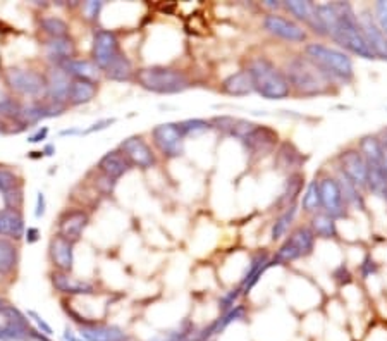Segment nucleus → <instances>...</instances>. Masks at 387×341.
<instances>
[{
	"instance_id": "9d476101",
	"label": "nucleus",
	"mask_w": 387,
	"mask_h": 341,
	"mask_svg": "<svg viewBox=\"0 0 387 341\" xmlns=\"http://www.w3.org/2000/svg\"><path fill=\"white\" fill-rule=\"evenodd\" d=\"M264 28L271 35L280 38V40L291 41V44H303L308 38V33L305 32V28L301 25H298L293 19H287L276 13L267 14L264 18Z\"/></svg>"
},
{
	"instance_id": "603ef678",
	"label": "nucleus",
	"mask_w": 387,
	"mask_h": 341,
	"mask_svg": "<svg viewBox=\"0 0 387 341\" xmlns=\"http://www.w3.org/2000/svg\"><path fill=\"white\" fill-rule=\"evenodd\" d=\"M360 272H362L363 279H369L372 274H375V272H377V264L372 260L370 255H367L365 259H363L362 265H360Z\"/></svg>"
},
{
	"instance_id": "37998d69",
	"label": "nucleus",
	"mask_w": 387,
	"mask_h": 341,
	"mask_svg": "<svg viewBox=\"0 0 387 341\" xmlns=\"http://www.w3.org/2000/svg\"><path fill=\"white\" fill-rule=\"evenodd\" d=\"M179 128H181V133H183L184 138H189V136H200L203 135V133L210 131L212 130V124L210 121H205V119H186V121H181L179 123Z\"/></svg>"
},
{
	"instance_id": "f03ea898",
	"label": "nucleus",
	"mask_w": 387,
	"mask_h": 341,
	"mask_svg": "<svg viewBox=\"0 0 387 341\" xmlns=\"http://www.w3.org/2000/svg\"><path fill=\"white\" fill-rule=\"evenodd\" d=\"M287 83L291 86V92L301 95V97H320L329 95L334 83L327 78L306 55H296L287 60L286 69Z\"/></svg>"
},
{
	"instance_id": "680f3d73",
	"label": "nucleus",
	"mask_w": 387,
	"mask_h": 341,
	"mask_svg": "<svg viewBox=\"0 0 387 341\" xmlns=\"http://www.w3.org/2000/svg\"><path fill=\"white\" fill-rule=\"evenodd\" d=\"M264 7L276 11V9H279V7H283V2H274V0H265Z\"/></svg>"
},
{
	"instance_id": "9b49d317",
	"label": "nucleus",
	"mask_w": 387,
	"mask_h": 341,
	"mask_svg": "<svg viewBox=\"0 0 387 341\" xmlns=\"http://www.w3.org/2000/svg\"><path fill=\"white\" fill-rule=\"evenodd\" d=\"M119 150L128 159L129 164L140 169H150L157 164L154 150L142 136H128L119 143Z\"/></svg>"
},
{
	"instance_id": "4468645a",
	"label": "nucleus",
	"mask_w": 387,
	"mask_h": 341,
	"mask_svg": "<svg viewBox=\"0 0 387 341\" xmlns=\"http://www.w3.org/2000/svg\"><path fill=\"white\" fill-rule=\"evenodd\" d=\"M356 16H358V25L360 28H362V33L363 36H365L367 44H369L372 52H374L375 59L387 60V36L382 33V29L379 28L372 11L365 9L360 14H356Z\"/></svg>"
},
{
	"instance_id": "49530a36",
	"label": "nucleus",
	"mask_w": 387,
	"mask_h": 341,
	"mask_svg": "<svg viewBox=\"0 0 387 341\" xmlns=\"http://www.w3.org/2000/svg\"><path fill=\"white\" fill-rule=\"evenodd\" d=\"M240 297H241L240 286L234 288V290H229L226 295H222L221 300H219V309H221V314H226V312H229L231 309H234V307L238 305Z\"/></svg>"
},
{
	"instance_id": "f3484780",
	"label": "nucleus",
	"mask_w": 387,
	"mask_h": 341,
	"mask_svg": "<svg viewBox=\"0 0 387 341\" xmlns=\"http://www.w3.org/2000/svg\"><path fill=\"white\" fill-rule=\"evenodd\" d=\"M90 218L81 208H73V210H66L59 219V236L66 238V240L76 241L81 238L83 231L88 226Z\"/></svg>"
},
{
	"instance_id": "2eb2a0df",
	"label": "nucleus",
	"mask_w": 387,
	"mask_h": 341,
	"mask_svg": "<svg viewBox=\"0 0 387 341\" xmlns=\"http://www.w3.org/2000/svg\"><path fill=\"white\" fill-rule=\"evenodd\" d=\"M337 162H339L341 174L344 178H348L360 189L367 188V162L358 149H348L341 152Z\"/></svg>"
},
{
	"instance_id": "69168bd1",
	"label": "nucleus",
	"mask_w": 387,
	"mask_h": 341,
	"mask_svg": "<svg viewBox=\"0 0 387 341\" xmlns=\"http://www.w3.org/2000/svg\"><path fill=\"white\" fill-rule=\"evenodd\" d=\"M386 202H387V195H386Z\"/></svg>"
},
{
	"instance_id": "6ab92c4d",
	"label": "nucleus",
	"mask_w": 387,
	"mask_h": 341,
	"mask_svg": "<svg viewBox=\"0 0 387 341\" xmlns=\"http://www.w3.org/2000/svg\"><path fill=\"white\" fill-rule=\"evenodd\" d=\"M246 317V309L245 305H236L234 309H231L229 312L221 314V317H217L214 322L207 326V328L200 329L196 331L195 338L193 341H212V338H215L217 335H221L222 331H226L233 322L243 321Z\"/></svg>"
},
{
	"instance_id": "338daca9",
	"label": "nucleus",
	"mask_w": 387,
	"mask_h": 341,
	"mask_svg": "<svg viewBox=\"0 0 387 341\" xmlns=\"http://www.w3.org/2000/svg\"><path fill=\"white\" fill-rule=\"evenodd\" d=\"M62 341H64V340H62Z\"/></svg>"
},
{
	"instance_id": "0eeeda50",
	"label": "nucleus",
	"mask_w": 387,
	"mask_h": 341,
	"mask_svg": "<svg viewBox=\"0 0 387 341\" xmlns=\"http://www.w3.org/2000/svg\"><path fill=\"white\" fill-rule=\"evenodd\" d=\"M6 85L14 93L29 97L38 100V97L47 92V78L35 69H25V67H11L6 71Z\"/></svg>"
},
{
	"instance_id": "bf43d9fd",
	"label": "nucleus",
	"mask_w": 387,
	"mask_h": 341,
	"mask_svg": "<svg viewBox=\"0 0 387 341\" xmlns=\"http://www.w3.org/2000/svg\"><path fill=\"white\" fill-rule=\"evenodd\" d=\"M60 136H79L81 135V130L79 128H67V130H62L59 133Z\"/></svg>"
},
{
	"instance_id": "a18cd8bd",
	"label": "nucleus",
	"mask_w": 387,
	"mask_h": 341,
	"mask_svg": "<svg viewBox=\"0 0 387 341\" xmlns=\"http://www.w3.org/2000/svg\"><path fill=\"white\" fill-rule=\"evenodd\" d=\"M21 187L19 183V178L14 170L7 169V168H0V193H7L9 189Z\"/></svg>"
},
{
	"instance_id": "6e6552de",
	"label": "nucleus",
	"mask_w": 387,
	"mask_h": 341,
	"mask_svg": "<svg viewBox=\"0 0 387 341\" xmlns=\"http://www.w3.org/2000/svg\"><path fill=\"white\" fill-rule=\"evenodd\" d=\"M151 140L165 159H177L183 155L186 138L181 133L179 123L157 124L151 130Z\"/></svg>"
},
{
	"instance_id": "4d7b16f0",
	"label": "nucleus",
	"mask_w": 387,
	"mask_h": 341,
	"mask_svg": "<svg viewBox=\"0 0 387 341\" xmlns=\"http://www.w3.org/2000/svg\"><path fill=\"white\" fill-rule=\"evenodd\" d=\"M25 234H26V241H28V243H36V241L40 240V229L35 226L28 227V229L25 231Z\"/></svg>"
},
{
	"instance_id": "1a4fd4ad",
	"label": "nucleus",
	"mask_w": 387,
	"mask_h": 341,
	"mask_svg": "<svg viewBox=\"0 0 387 341\" xmlns=\"http://www.w3.org/2000/svg\"><path fill=\"white\" fill-rule=\"evenodd\" d=\"M121 54L123 52H121L119 40H117V35L112 29H98V32H95L92 57L98 69H107Z\"/></svg>"
},
{
	"instance_id": "e2e57ef3",
	"label": "nucleus",
	"mask_w": 387,
	"mask_h": 341,
	"mask_svg": "<svg viewBox=\"0 0 387 341\" xmlns=\"http://www.w3.org/2000/svg\"><path fill=\"white\" fill-rule=\"evenodd\" d=\"M7 305V302H4V300H0V314H2V310H4V307Z\"/></svg>"
},
{
	"instance_id": "5701e85b",
	"label": "nucleus",
	"mask_w": 387,
	"mask_h": 341,
	"mask_svg": "<svg viewBox=\"0 0 387 341\" xmlns=\"http://www.w3.org/2000/svg\"><path fill=\"white\" fill-rule=\"evenodd\" d=\"M133 166L129 164V161L123 155V152L119 149L107 152L104 157L98 161V170H100L104 176L111 178V180L117 181L119 178H123L124 174L131 169Z\"/></svg>"
},
{
	"instance_id": "f704fd0d",
	"label": "nucleus",
	"mask_w": 387,
	"mask_h": 341,
	"mask_svg": "<svg viewBox=\"0 0 387 341\" xmlns=\"http://www.w3.org/2000/svg\"><path fill=\"white\" fill-rule=\"evenodd\" d=\"M19 262V248L9 238L0 236V276L11 274Z\"/></svg>"
},
{
	"instance_id": "412c9836",
	"label": "nucleus",
	"mask_w": 387,
	"mask_h": 341,
	"mask_svg": "<svg viewBox=\"0 0 387 341\" xmlns=\"http://www.w3.org/2000/svg\"><path fill=\"white\" fill-rule=\"evenodd\" d=\"M78 335L85 341H129L128 333L114 324H93L79 326Z\"/></svg>"
},
{
	"instance_id": "a878e982",
	"label": "nucleus",
	"mask_w": 387,
	"mask_h": 341,
	"mask_svg": "<svg viewBox=\"0 0 387 341\" xmlns=\"http://www.w3.org/2000/svg\"><path fill=\"white\" fill-rule=\"evenodd\" d=\"M212 128H217L226 135L234 136V138L243 140L253 128L257 126L255 123L248 119H241V117H233V116H217L210 121Z\"/></svg>"
},
{
	"instance_id": "20e7f679",
	"label": "nucleus",
	"mask_w": 387,
	"mask_h": 341,
	"mask_svg": "<svg viewBox=\"0 0 387 341\" xmlns=\"http://www.w3.org/2000/svg\"><path fill=\"white\" fill-rule=\"evenodd\" d=\"M305 55L331 79L334 85L336 83H350L355 78L353 60L344 51L313 41L305 47Z\"/></svg>"
},
{
	"instance_id": "b1692460",
	"label": "nucleus",
	"mask_w": 387,
	"mask_h": 341,
	"mask_svg": "<svg viewBox=\"0 0 387 341\" xmlns=\"http://www.w3.org/2000/svg\"><path fill=\"white\" fill-rule=\"evenodd\" d=\"M62 67V71L69 78L73 79H86V81L97 83L98 78H100L102 71L98 69L97 64L93 60L88 59H69L64 60L62 64H59Z\"/></svg>"
},
{
	"instance_id": "ddd939ff",
	"label": "nucleus",
	"mask_w": 387,
	"mask_h": 341,
	"mask_svg": "<svg viewBox=\"0 0 387 341\" xmlns=\"http://www.w3.org/2000/svg\"><path fill=\"white\" fill-rule=\"evenodd\" d=\"M318 189H320V210L334 219L344 218L348 207L336 178H322L318 181Z\"/></svg>"
},
{
	"instance_id": "58836bf2",
	"label": "nucleus",
	"mask_w": 387,
	"mask_h": 341,
	"mask_svg": "<svg viewBox=\"0 0 387 341\" xmlns=\"http://www.w3.org/2000/svg\"><path fill=\"white\" fill-rule=\"evenodd\" d=\"M301 154H299L290 142H284L283 145H280L279 152H277V164L280 166V169H298L299 166H301Z\"/></svg>"
},
{
	"instance_id": "cd10ccee",
	"label": "nucleus",
	"mask_w": 387,
	"mask_h": 341,
	"mask_svg": "<svg viewBox=\"0 0 387 341\" xmlns=\"http://www.w3.org/2000/svg\"><path fill=\"white\" fill-rule=\"evenodd\" d=\"M25 219L21 212L14 208H2L0 210V236L19 240L25 234Z\"/></svg>"
},
{
	"instance_id": "de8ad7c7",
	"label": "nucleus",
	"mask_w": 387,
	"mask_h": 341,
	"mask_svg": "<svg viewBox=\"0 0 387 341\" xmlns=\"http://www.w3.org/2000/svg\"><path fill=\"white\" fill-rule=\"evenodd\" d=\"M374 18L377 21L379 28L387 36V0H379L374 6Z\"/></svg>"
},
{
	"instance_id": "bb28decb",
	"label": "nucleus",
	"mask_w": 387,
	"mask_h": 341,
	"mask_svg": "<svg viewBox=\"0 0 387 341\" xmlns=\"http://www.w3.org/2000/svg\"><path fill=\"white\" fill-rule=\"evenodd\" d=\"M52 284L57 291L66 295H93L95 286L92 283L76 279L67 272H54L52 274Z\"/></svg>"
},
{
	"instance_id": "2f4dec72",
	"label": "nucleus",
	"mask_w": 387,
	"mask_h": 341,
	"mask_svg": "<svg viewBox=\"0 0 387 341\" xmlns=\"http://www.w3.org/2000/svg\"><path fill=\"white\" fill-rule=\"evenodd\" d=\"M48 116V104L41 100H32L28 104H21L19 111V124L21 126H33V124L41 123Z\"/></svg>"
},
{
	"instance_id": "dca6fc26",
	"label": "nucleus",
	"mask_w": 387,
	"mask_h": 341,
	"mask_svg": "<svg viewBox=\"0 0 387 341\" xmlns=\"http://www.w3.org/2000/svg\"><path fill=\"white\" fill-rule=\"evenodd\" d=\"M283 7L290 14H293L294 19L301 21L306 28L312 29L313 33L320 36H327L324 25H322L320 18H318L317 4L308 2V0H286L283 2Z\"/></svg>"
},
{
	"instance_id": "4c0bfd02",
	"label": "nucleus",
	"mask_w": 387,
	"mask_h": 341,
	"mask_svg": "<svg viewBox=\"0 0 387 341\" xmlns=\"http://www.w3.org/2000/svg\"><path fill=\"white\" fill-rule=\"evenodd\" d=\"M196 335L195 324L191 321H183L177 328L169 329V331L162 333V335L154 336L150 341H193Z\"/></svg>"
},
{
	"instance_id": "ea45409f",
	"label": "nucleus",
	"mask_w": 387,
	"mask_h": 341,
	"mask_svg": "<svg viewBox=\"0 0 387 341\" xmlns=\"http://www.w3.org/2000/svg\"><path fill=\"white\" fill-rule=\"evenodd\" d=\"M296 214H298V206H296V203L284 208L283 214L276 219L274 226H272V240L277 241V240H280L283 236H286L291 225H293Z\"/></svg>"
},
{
	"instance_id": "c85d7f7f",
	"label": "nucleus",
	"mask_w": 387,
	"mask_h": 341,
	"mask_svg": "<svg viewBox=\"0 0 387 341\" xmlns=\"http://www.w3.org/2000/svg\"><path fill=\"white\" fill-rule=\"evenodd\" d=\"M222 92L226 95H231V97H246V95L253 93V83L252 78H250L248 71L240 69L236 73L229 74L222 81Z\"/></svg>"
},
{
	"instance_id": "7ed1b4c3",
	"label": "nucleus",
	"mask_w": 387,
	"mask_h": 341,
	"mask_svg": "<svg viewBox=\"0 0 387 341\" xmlns=\"http://www.w3.org/2000/svg\"><path fill=\"white\" fill-rule=\"evenodd\" d=\"M246 71L252 78L253 90L267 100H284L291 95V86L287 83L286 74L269 57H253Z\"/></svg>"
},
{
	"instance_id": "393cba45",
	"label": "nucleus",
	"mask_w": 387,
	"mask_h": 341,
	"mask_svg": "<svg viewBox=\"0 0 387 341\" xmlns=\"http://www.w3.org/2000/svg\"><path fill=\"white\" fill-rule=\"evenodd\" d=\"M45 54H47V59L54 62V66H59L64 60L74 59L76 45L69 36L48 38L45 41Z\"/></svg>"
},
{
	"instance_id": "f257e3e1",
	"label": "nucleus",
	"mask_w": 387,
	"mask_h": 341,
	"mask_svg": "<svg viewBox=\"0 0 387 341\" xmlns=\"http://www.w3.org/2000/svg\"><path fill=\"white\" fill-rule=\"evenodd\" d=\"M336 7L337 19L334 22L332 29L329 32V36L332 38L334 44L339 45L350 54L362 57V59L374 60L375 55L372 48L367 44L365 36H363L362 28L358 25V16H356L355 9L350 2H334Z\"/></svg>"
},
{
	"instance_id": "aec40b11",
	"label": "nucleus",
	"mask_w": 387,
	"mask_h": 341,
	"mask_svg": "<svg viewBox=\"0 0 387 341\" xmlns=\"http://www.w3.org/2000/svg\"><path fill=\"white\" fill-rule=\"evenodd\" d=\"M48 257L60 272H71L74 267V243L55 234L48 243Z\"/></svg>"
},
{
	"instance_id": "c756f323",
	"label": "nucleus",
	"mask_w": 387,
	"mask_h": 341,
	"mask_svg": "<svg viewBox=\"0 0 387 341\" xmlns=\"http://www.w3.org/2000/svg\"><path fill=\"white\" fill-rule=\"evenodd\" d=\"M97 95V83L86 81V79H73L69 88V97L67 102L74 107L78 105H86L93 100Z\"/></svg>"
},
{
	"instance_id": "5fc2aeb1",
	"label": "nucleus",
	"mask_w": 387,
	"mask_h": 341,
	"mask_svg": "<svg viewBox=\"0 0 387 341\" xmlns=\"http://www.w3.org/2000/svg\"><path fill=\"white\" fill-rule=\"evenodd\" d=\"M45 212H47V199H45V193L43 192H38L36 193L35 218L36 219H41L45 215Z\"/></svg>"
},
{
	"instance_id": "8fccbe9b",
	"label": "nucleus",
	"mask_w": 387,
	"mask_h": 341,
	"mask_svg": "<svg viewBox=\"0 0 387 341\" xmlns=\"http://www.w3.org/2000/svg\"><path fill=\"white\" fill-rule=\"evenodd\" d=\"M114 123H116V117H105V119L97 121V123L90 124L88 128L81 130V135L79 136H88V135H93V133L104 131V130H107V128H111Z\"/></svg>"
},
{
	"instance_id": "4be33fe9",
	"label": "nucleus",
	"mask_w": 387,
	"mask_h": 341,
	"mask_svg": "<svg viewBox=\"0 0 387 341\" xmlns=\"http://www.w3.org/2000/svg\"><path fill=\"white\" fill-rule=\"evenodd\" d=\"M269 267H272L271 260H269V253L267 252L255 253V255L252 257V260H250L248 269H246V272L241 278V283H240L241 295H248L250 291L255 288V284L260 281V278L265 274V271H267Z\"/></svg>"
},
{
	"instance_id": "a211bd4d",
	"label": "nucleus",
	"mask_w": 387,
	"mask_h": 341,
	"mask_svg": "<svg viewBox=\"0 0 387 341\" xmlns=\"http://www.w3.org/2000/svg\"><path fill=\"white\" fill-rule=\"evenodd\" d=\"M45 78H47V92H45V97L48 98V102L66 104L67 97H69V88L73 79L64 73L62 67L54 66V64H52V67L48 69Z\"/></svg>"
},
{
	"instance_id": "09e8293b",
	"label": "nucleus",
	"mask_w": 387,
	"mask_h": 341,
	"mask_svg": "<svg viewBox=\"0 0 387 341\" xmlns=\"http://www.w3.org/2000/svg\"><path fill=\"white\" fill-rule=\"evenodd\" d=\"M2 199L4 202H6L7 208H14V210H18L19 206L22 203V188L18 187V188L9 189L7 193H4Z\"/></svg>"
},
{
	"instance_id": "39448f33",
	"label": "nucleus",
	"mask_w": 387,
	"mask_h": 341,
	"mask_svg": "<svg viewBox=\"0 0 387 341\" xmlns=\"http://www.w3.org/2000/svg\"><path fill=\"white\" fill-rule=\"evenodd\" d=\"M135 76L142 88L157 95H177L186 92L191 86V79L188 78V74L174 67H143Z\"/></svg>"
},
{
	"instance_id": "6e6d98bb",
	"label": "nucleus",
	"mask_w": 387,
	"mask_h": 341,
	"mask_svg": "<svg viewBox=\"0 0 387 341\" xmlns=\"http://www.w3.org/2000/svg\"><path fill=\"white\" fill-rule=\"evenodd\" d=\"M48 136V128L43 126V128H38V130L33 133V135L28 136V142L29 143H41L43 140H47Z\"/></svg>"
},
{
	"instance_id": "864d4df0",
	"label": "nucleus",
	"mask_w": 387,
	"mask_h": 341,
	"mask_svg": "<svg viewBox=\"0 0 387 341\" xmlns=\"http://www.w3.org/2000/svg\"><path fill=\"white\" fill-rule=\"evenodd\" d=\"M334 279H336L339 284L351 283V274H350V271H348L346 265H339V267L334 271Z\"/></svg>"
},
{
	"instance_id": "473e14b6",
	"label": "nucleus",
	"mask_w": 387,
	"mask_h": 341,
	"mask_svg": "<svg viewBox=\"0 0 387 341\" xmlns=\"http://www.w3.org/2000/svg\"><path fill=\"white\" fill-rule=\"evenodd\" d=\"M310 229L315 234V238H324V240H331V238L337 236V225L336 219L331 218L325 212L318 210L312 215L310 221Z\"/></svg>"
},
{
	"instance_id": "423d86ee",
	"label": "nucleus",
	"mask_w": 387,
	"mask_h": 341,
	"mask_svg": "<svg viewBox=\"0 0 387 341\" xmlns=\"http://www.w3.org/2000/svg\"><path fill=\"white\" fill-rule=\"evenodd\" d=\"M313 246L315 234L312 233V229L306 226H298L294 231H291L290 236L279 246L271 264L283 265L294 262V260L303 259V257H308L313 252Z\"/></svg>"
},
{
	"instance_id": "a19ab883",
	"label": "nucleus",
	"mask_w": 387,
	"mask_h": 341,
	"mask_svg": "<svg viewBox=\"0 0 387 341\" xmlns=\"http://www.w3.org/2000/svg\"><path fill=\"white\" fill-rule=\"evenodd\" d=\"M40 28L43 29L50 38H59V36H67L69 33V25L59 16H45L40 19Z\"/></svg>"
},
{
	"instance_id": "c9c22d12",
	"label": "nucleus",
	"mask_w": 387,
	"mask_h": 341,
	"mask_svg": "<svg viewBox=\"0 0 387 341\" xmlns=\"http://www.w3.org/2000/svg\"><path fill=\"white\" fill-rule=\"evenodd\" d=\"M337 183H339L341 193H343V200L344 203H346V207L355 208V210H365V196L362 195V189L356 187V185H353L348 178L343 176V174H339Z\"/></svg>"
},
{
	"instance_id": "3c124183",
	"label": "nucleus",
	"mask_w": 387,
	"mask_h": 341,
	"mask_svg": "<svg viewBox=\"0 0 387 341\" xmlns=\"http://www.w3.org/2000/svg\"><path fill=\"white\" fill-rule=\"evenodd\" d=\"M102 9H104V2H100V0H90V2L83 4V13H85L86 19H90V21L98 19Z\"/></svg>"
},
{
	"instance_id": "7c9ffc66",
	"label": "nucleus",
	"mask_w": 387,
	"mask_h": 341,
	"mask_svg": "<svg viewBox=\"0 0 387 341\" xmlns=\"http://www.w3.org/2000/svg\"><path fill=\"white\" fill-rule=\"evenodd\" d=\"M35 328L32 322L4 321L0 324V341H33L32 335Z\"/></svg>"
},
{
	"instance_id": "0e129e2a",
	"label": "nucleus",
	"mask_w": 387,
	"mask_h": 341,
	"mask_svg": "<svg viewBox=\"0 0 387 341\" xmlns=\"http://www.w3.org/2000/svg\"><path fill=\"white\" fill-rule=\"evenodd\" d=\"M381 142H382V145H384V147H386V150H387V131H386V136H384V140H381Z\"/></svg>"
},
{
	"instance_id": "79ce46f5",
	"label": "nucleus",
	"mask_w": 387,
	"mask_h": 341,
	"mask_svg": "<svg viewBox=\"0 0 387 341\" xmlns=\"http://www.w3.org/2000/svg\"><path fill=\"white\" fill-rule=\"evenodd\" d=\"M301 207L308 214H315V212L320 210V189H318L317 180L310 181V185L306 187L301 199Z\"/></svg>"
},
{
	"instance_id": "c03bdc74",
	"label": "nucleus",
	"mask_w": 387,
	"mask_h": 341,
	"mask_svg": "<svg viewBox=\"0 0 387 341\" xmlns=\"http://www.w3.org/2000/svg\"><path fill=\"white\" fill-rule=\"evenodd\" d=\"M26 317H28L32 324H35V329L38 333L48 336V338H50V336H54V329H52V326L48 324V322L45 321L43 317H41L40 314L36 312V310L28 309V310H26Z\"/></svg>"
},
{
	"instance_id": "f8f14e48",
	"label": "nucleus",
	"mask_w": 387,
	"mask_h": 341,
	"mask_svg": "<svg viewBox=\"0 0 387 341\" xmlns=\"http://www.w3.org/2000/svg\"><path fill=\"white\" fill-rule=\"evenodd\" d=\"M241 142L245 145L246 152L250 154V157L260 159L264 155L271 154L272 150H276L277 143H279V135L272 128L258 126L257 124Z\"/></svg>"
},
{
	"instance_id": "72a5a7b5",
	"label": "nucleus",
	"mask_w": 387,
	"mask_h": 341,
	"mask_svg": "<svg viewBox=\"0 0 387 341\" xmlns=\"http://www.w3.org/2000/svg\"><path fill=\"white\" fill-rule=\"evenodd\" d=\"M303 185H305V176H303L301 173H291L290 176H287L286 183H284L283 193H280V199L279 202H277V206L286 208L296 203V199H298V195L301 193Z\"/></svg>"
},
{
	"instance_id": "052dcab7",
	"label": "nucleus",
	"mask_w": 387,
	"mask_h": 341,
	"mask_svg": "<svg viewBox=\"0 0 387 341\" xmlns=\"http://www.w3.org/2000/svg\"><path fill=\"white\" fill-rule=\"evenodd\" d=\"M55 150H57V149H55L54 143H47V145L43 147V150H41V154H43L45 157H52V155L55 154Z\"/></svg>"
},
{
	"instance_id": "e433bc0d",
	"label": "nucleus",
	"mask_w": 387,
	"mask_h": 341,
	"mask_svg": "<svg viewBox=\"0 0 387 341\" xmlns=\"http://www.w3.org/2000/svg\"><path fill=\"white\" fill-rule=\"evenodd\" d=\"M104 73L109 79H112V81L124 83V81H131L133 76H135V69H133L131 60H129L124 54H121L116 60H114L111 66L104 71Z\"/></svg>"
},
{
	"instance_id": "13d9d810",
	"label": "nucleus",
	"mask_w": 387,
	"mask_h": 341,
	"mask_svg": "<svg viewBox=\"0 0 387 341\" xmlns=\"http://www.w3.org/2000/svg\"><path fill=\"white\" fill-rule=\"evenodd\" d=\"M62 340H64V341H85V340L81 338V336L78 335V333H74L73 329L69 328V326H66V328H64Z\"/></svg>"
}]
</instances>
